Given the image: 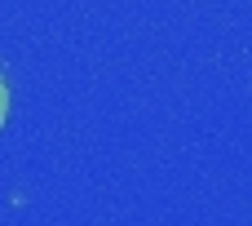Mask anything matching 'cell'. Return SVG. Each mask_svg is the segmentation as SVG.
<instances>
[{
	"instance_id": "1",
	"label": "cell",
	"mask_w": 252,
	"mask_h": 226,
	"mask_svg": "<svg viewBox=\"0 0 252 226\" xmlns=\"http://www.w3.org/2000/svg\"><path fill=\"white\" fill-rule=\"evenodd\" d=\"M4 120H9V89H4V80H0V129H4Z\"/></svg>"
}]
</instances>
